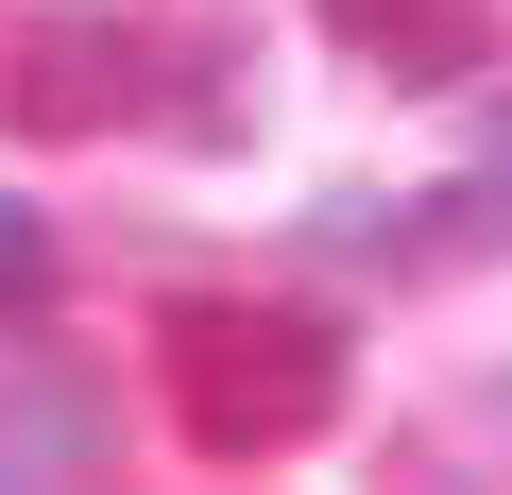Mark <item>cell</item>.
I'll return each instance as SVG.
<instances>
[{
  "label": "cell",
  "instance_id": "obj_1",
  "mask_svg": "<svg viewBox=\"0 0 512 495\" xmlns=\"http://www.w3.org/2000/svg\"><path fill=\"white\" fill-rule=\"evenodd\" d=\"M154 359H171V410L205 461H274V444L342 427V325H308V308H171Z\"/></svg>",
  "mask_w": 512,
  "mask_h": 495
},
{
  "label": "cell",
  "instance_id": "obj_2",
  "mask_svg": "<svg viewBox=\"0 0 512 495\" xmlns=\"http://www.w3.org/2000/svg\"><path fill=\"white\" fill-rule=\"evenodd\" d=\"M325 35L376 86H478V69H512V0H325Z\"/></svg>",
  "mask_w": 512,
  "mask_h": 495
},
{
  "label": "cell",
  "instance_id": "obj_3",
  "mask_svg": "<svg viewBox=\"0 0 512 495\" xmlns=\"http://www.w3.org/2000/svg\"><path fill=\"white\" fill-rule=\"evenodd\" d=\"M0 103H18L35 137H103L137 103V35L103 18V0H52V18L18 35V86H0Z\"/></svg>",
  "mask_w": 512,
  "mask_h": 495
},
{
  "label": "cell",
  "instance_id": "obj_4",
  "mask_svg": "<svg viewBox=\"0 0 512 495\" xmlns=\"http://www.w3.org/2000/svg\"><path fill=\"white\" fill-rule=\"evenodd\" d=\"M86 461H103V393L69 359H35L18 393H0V495H69Z\"/></svg>",
  "mask_w": 512,
  "mask_h": 495
},
{
  "label": "cell",
  "instance_id": "obj_5",
  "mask_svg": "<svg viewBox=\"0 0 512 495\" xmlns=\"http://www.w3.org/2000/svg\"><path fill=\"white\" fill-rule=\"evenodd\" d=\"M35 308H52V222L0 205V325H35Z\"/></svg>",
  "mask_w": 512,
  "mask_h": 495
},
{
  "label": "cell",
  "instance_id": "obj_6",
  "mask_svg": "<svg viewBox=\"0 0 512 495\" xmlns=\"http://www.w3.org/2000/svg\"><path fill=\"white\" fill-rule=\"evenodd\" d=\"M478 137H495V171H512V69H495V103H478Z\"/></svg>",
  "mask_w": 512,
  "mask_h": 495
}]
</instances>
